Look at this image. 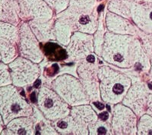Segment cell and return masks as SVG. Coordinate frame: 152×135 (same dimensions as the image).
Returning a JSON list of instances; mask_svg holds the SVG:
<instances>
[{
    "mask_svg": "<svg viewBox=\"0 0 152 135\" xmlns=\"http://www.w3.org/2000/svg\"><path fill=\"white\" fill-rule=\"evenodd\" d=\"M99 66L96 63V61L91 62L85 59L80 61L77 68L80 81L83 85L91 102L100 101L101 99L98 78Z\"/></svg>",
    "mask_w": 152,
    "mask_h": 135,
    "instance_id": "cell-9",
    "label": "cell"
},
{
    "mask_svg": "<svg viewBox=\"0 0 152 135\" xmlns=\"http://www.w3.org/2000/svg\"><path fill=\"white\" fill-rule=\"evenodd\" d=\"M37 106L43 116L50 121L69 115L71 106L51 87L42 86L37 91Z\"/></svg>",
    "mask_w": 152,
    "mask_h": 135,
    "instance_id": "cell-4",
    "label": "cell"
},
{
    "mask_svg": "<svg viewBox=\"0 0 152 135\" xmlns=\"http://www.w3.org/2000/svg\"><path fill=\"white\" fill-rule=\"evenodd\" d=\"M105 26L108 31L116 34L132 35L139 36L142 31L130 19L107 12L106 14Z\"/></svg>",
    "mask_w": 152,
    "mask_h": 135,
    "instance_id": "cell-14",
    "label": "cell"
},
{
    "mask_svg": "<svg viewBox=\"0 0 152 135\" xmlns=\"http://www.w3.org/2000/svg\"><path fill=\"white\" fill-rule=\"evenodd\" d=\"M138 118L135 113L122 102L113 105L111 117V125L113 134H137Z\"/></svg>",
    "mask_w": 152,
    "mask_h": 135,
    "instance_id": "cell-8",
    "label": "cell"
},
{
    "mask_svg": "<svg viewBox=\"0 0 152 135\" xmlns=\"http://www.w3.org/2000/svg\"><path fill=\"white\" fill-rule=\"evenodd\" d=\"M33 108L34 112L31 117L34 123L35 134H59L52 125L51 121L43 116L37 106L33 105Z\"/></svg>",
    "mask_w": 152,
    "mask_h": 135,
    "instance_id": "cell-21",
    "label": "cell"
},
{
    "mask_svg": "<svg viewBox=\"0 0 152 135\" xmlns=\"http://www.w3.org/2000/svg\"><path fill=\"white\" fill-rule=\"evenodd\" d=\"M132 83L123 98L122 103L128 106L135 113L138 118L146 113L148 98L150 90L148 84L140 78H132Z\"/></svg>",
    "mask_w": 152,
    "mask_h": 135,
    "instance_id": "cell-11",
    "label": "cell"
},
{
    "mask_svg": "<svg viewBox=\"0 0 152 135\" xmlns=\"http://www.w3.org/2000/svg\"><path fill=\"white\" fill-rule=\"evenodd\" d=\"M66 52L71 60L78 62L85 59L94 52L93 34L76 31L72 35L70 42L66 46Z\"/></svg>",
    "mask_w": 152,
    "mask_h": 135,
    "instance_id": "cell-12",
    "label": "cell"
},
{
    "mask_svg": "<svg viewBox=\"0 0 152 135\" xmlns=\"http://www.w3.org/2000/svg\"><path fill=\"white\" fill-rule=\"evenodd\" d=\"M131 21L141 31L152 33V4L139 3L130 0Z\"/></svg>",
    "mask_w": 152,
    "mask_h": 135,
    "instance_id": "cell-13",
    "label": "cell"
},
{
    "mask_svg": "<svg viewBox=\"0 0 152 135\" xmlns=\"http://www.w3.org/2000/svg\"><path fill=\"white\" fill-rule=\"evenodd\" d=\"M54 21L55 17L45 23H28L40 43H48L50 40H56L54 29Z\"/></svg>",
    "mask_w": 152,
    "mask_h": 135,
    "instance_id": "cell-19",
    "label": "cell"
},
{
    "mask_svg": "<svg viewBox=\"0 0 152 135\" xmlns=\"http://www.w3.org/2000/svg\"><path fill=\"white\" fill-rule=\"evenodd\" d=\"M146 113L152 116V93H150L148 98L147 103V109H146Z\"/></svg>",
    "mask_w": 152,
    "mask_h": 135,
    "instance_id": "cell-32",
    "label": "cell"
},
{
    "mask_svg": "<svg viewBox=\"0 0 152 135\" xmlns=\"http://www.w3.org/2000/svg\"><path fill=\"white\" fill-rule=\"evenodd\" d=\"M133 2H139V3H151L152 4V0H132Z\"/></svg>",
    "mask_w": 152,
    "mask_h": 135,
    "instance_id": "cell-36",
    "label": "cell"
},
{
    "mask_svg": "<svg viewBox=\"0 0 152 135\" xmlns=\"http://www.w3.org/2000/svg\"><path fill=\"white\" fill-rule=\"evenodd\" d=\"M98 78L101 100L110 105L121 102L132 83L126 73L106 65L99 66Z\"/></svg>",
    "mask_w": 152,
    "mask_h": 135,
    "instance_id": "cell-1",
    "label": "cell"
},
{
    "mask_svg": "<svg viewBox=\"0 0 152 135\" xmlns=\"http://www.w3.org/2000/svg\"><path fill=\"white\" fill-rule=\"evenodd\" d=\"M1 134L32 135L35 134L34 123L31 116H21L9 121Z\"/></svg>",
    "mask_w": 152,
    "mask_h": 135,
    "instance_id": "cell-15",
    "label": "cell"
},
{
    "mask_svg": "<svg viewBox=\"0 0 152 135\" xmlns=\"http://www.w3.org/2000/svg\"><path fill=\"white\" fill-rule=\"evenodd\" d=\"M19 17L26 22L45 23L54 17V12L44 0H18Z\"/></svg>",
    "mask_w": 152,
    "mask_h": 135,
    "instance_id": "cell-10",
    "label": "cell"
},
{
    "mask_svg": "<svg viewBox=\"0 0 152 135\" xmlns=\"http://www.w3.org/2000/svg\"><path fill=\"white\" fill-rule=\"evenodd\" d=\"M104 24L101 21L99 20V24L97 30L94 33V52L96 55L100 56L102 55L103 46L104 43V36L106 33Z\"/></svg>",
    "mask_w": 152,
    "mask_h": 135,
    "instance_id": "cell-26",
    "label": "cell"
},
{
    "mask_svg": "<svg viewBox=\"0 0 152 135\" xmlns=\"http://www.w3.org/2000/svg\"><path fill=\"white\" fill-rule=\"evenodd\" d=\"M54 29L56 41L64 46H68L74 30L67 20L59 15H56Z\"/></svg>",
    "mask_w": 152,
    "mask_h": 135,
    "instance_id": "cell-20",
    "label": "cell"
},
{
    "mask_svg": "<svg viewBox=\"0 0 152 135\" xmlns=\"http://www.w3.org/2000/svg\"><path fill=\"white\" fill-rule=\"evenodd\" d=\"M69 115L78 123L88 128L90 125L95 123L99 118L96 111L89 104L72 106Z\"/></svg>",
    "mask_w": 152,
    "mask_h": 135,
    "instance_id": "cell-18",
    "label": "cell"
},
{
    "mask_svg": "<svg viewBox=\"0 0 152 135\" xmlns=\"http://www.w3.org/2000/svg\"><path fill=\"white\" fill-rule=\"evenodd\" d=\"M18 88L12 83L0 87V114L5 125L15 118L33 115V106Z\"/></svg>",
    "mask_w": 152,
    "mask_h": 135,
    "instance_id": "cell-2",
    "label": "cell"
},
{
    "mask_svg": "<svg viewBox=\"0 0 152 135\" xmlns=\"http://www.w3.org/2000/svg\"><path fill=\"white\" fill-rule=\"evenodd\" d=\"M19 40L18 49L20 56L40 64L45 57V54L40 46V42L37 40L29 24L26 21H22L18 25Z\"/></svg>",
    "mask_w": 152,
    "mask_h": 135,
    "instance_id": "cell-6",
    "label": "cell"
},
{
    "mask_svg": "<svg viewBox=\"0 0 152 135\" xmlns=\"http://www.w3.org/2000/svg\"><path fill=\"white\" fill-rule=\"evenodd\" d=\"M109 113L107 112H104L102 113H100V114L98 115V117L99 118H100V119H103V120H107L108 118H109Z\"/></svg>",
    "mask_w": 152,
    "mask_h": 135,
    "instance_id": "cell-34",
    "label": "cell"
},
{
    "mask_svg": "<svg viewBox=\"0 0 152 135\" xmlns=\"http://www.w3.org/2000/svg\"><path fill=\"white\" fill-rule=\"evenodd\" d=\"M149 57H150V60H151V68H150V71H149L148 75L147 78H148V81H152V54L149 55Z\"/></svg>",
    "mask_w": 152,
    "mask_h": 135,
    "instance_id": "cell-33",
    "label": "cell"
},
{
    "mask_svg": "<svg viewBox=\"0 0 152 135\" xmlns=\"http://www.w3.org/2000/svg\"><path fill=\"white\" fill-rule=\"evenodd\" d=\"M18 44L9 41H0V61L9 64L18 57Z\"/></svg>",
    "mask_w": 152,
    "mask_h": 135,
    "instance_id": "cell-22",
    "label": "cell"
},
{
    "mask_svg": "<svg viewBox=\"0 0 152 135\" xmlns=\"http://www.w3.org/2000/svg\"><path fill=\"white\" fill-rule=\"evenodd\" d=\"M19 40L18 27L0 21V41H9L18 44Z\"/></svg>",
    "mask_w": 152,
    "mask_h": 135,
    "instance_id": "cell-23",
    "label": "cell"
},
{
    "mask_svg": "<svg viewBox=\"0 0 152 135\" xmlns=\"http://www.w3.org/2000/svg\"><path fill=\"white\" fill-rule=\"evenodd\" d=\"M138 37L142 40L144 48L149 56V55L152 54V33L146 34V33L142 32Z\"/></svg>",
    "mask_w": 152,
    "mask_h": 135,
    "instance_id": "cell-31",
    "label": "cell"
},
{
    "mask_svg": "<svg viewBox=\"0 0 152 135\" xmlns=\"http://www.w3.org/2000/svg\"><path fill=\"white\" fill-rule=\"evenodd\" d=\"M56 15L66 10L69 5V0H44Z\"/></svg>",
    "mask_w": 152,
    "mask_h": 135,
    "instance_id": "cell-30",
    "label": "cell"
},
{
    "mask_svg": "<svg viewBox=\"0 0 152 135\" xmlns=\"http://www.w3.org/2000/svg\"><path fill=\"white\" fill-rule=\"evenodd\" d=\"M107 9L113 13L131 20L130 0H110Z\"/></svg>",
    "mask_w": 152,
    "mask_h": 135,
    "instance_id": "cell-24",
    "label": "cell"
},
{
    "mask_svg": "<svg viewBox=\"0 0 152 135\" xmlns=\"http://www.w3.org/2000/svg\"><path fill=\"white\" fill-rule=\"evenodd\" d=\"M51 123L59 134H89L88 127L78 123L70 115L63 118L51 121Z\"/></svg>",
    "mask_w": 152,
    "mask_h": 135,
    "instance_id": "cell-16",
    "label": "cell"
},
{
    "mask_svg": "<svg viewBox=\"0 0 152 135\" xmlns=\"http://www.w3.org/2000/svg\"><path fill=\"white\" fill-rule=\"evenodd\" d=\"M5 124H4V121H3V119H2V115H1V114H0V134H1V133H2V131H3L4 129V127H5Z\"/></svg>",
    "mask_w": 152,
    "mask_h": 135,
    "instance_id": "cell-35",
    "label": "cell"
},
{
    "mask_svg": "<svg viewBox=\"0 0 152 135\" xmlns=\"http://www.w3.org/2000/svg\"><path fill=\"white\" fill-rule=\"evenodd\" d=\"M0 21L18 27L21 18L18 0H0Z\"/></svg>",
    "mask_w": 152,
    "mask_h": 135,
    "instance_id": "cell-17",
    "label": "cell"
},
{
    "mask_svg": "<svg viewBox=\"0 0 152 135\" xmlns=\"http://www.w3.org/2000/svg\"><path fill=\"white\" fill-rule=\"evenodd\" d=\"M12 83V79L9 65L0 61V87Z\"/></svg>",
    "mask_w": 152,
    "mask_h": 135,
    "instance_id": "cell-29",
    "label": "cell"
},
{
    "mask_svg": "<svg viewBox=\"0 0 152 135\" xmlns=\"http://www.w3.org/2000/svg\"><path fill=\"white\" fill-rule=\"evenodd\" d=\"M50 87L55 90L69 106L90 104L91 99L79 78L69 74L56 77L50 83Z\"/></svg>",
    "mask_w": 152,
    "mask_h": 135,
    "instance_id": "cell-3",
    "label": "cell"
},
{
    "mask_svg": "<svg viewBox=\"0 0 152 135\" xmlns=\"http://www.w3.org/2000/svg\"><path fill=\"white\" fill-rule=\"evenodd\" d=\"M98 0H69V6L78 10L94 12Z\"/></svg>",
    "mask_w": 152,
    "mask_h": 135,
    "instance_id": "cell-28",
    "label": "cell"
},
{
    "mask_svg": "<svg viewBox=\"0 0 152 135\" xmlns=\"http://www.w3.org/2000/svg\"><path fill=\"white\" fill-rule=\"evenodd\" d=\"M12 84L18 87H24L33 84L40 76V68L37 63L18 56L9 64Z\"/></svg>",
    "mask_w": 152,
    "mask_h": 135,
    "instance_id": "cell-5",
    "label": "cell"
},
{
    "mask_svg": "<svg viewBox=\"0 0 152 135\" xmlns=\"http://www.w3.org/2000/svg\"><path fill=\"white\" fill-rule=\"evenodd\" d=\"M89 134L98 135V134H113V131L111 125V120H103L98 118L95 123L88 126Z\"/></svg>",
    "mask_w": 152,
    "mask_h": 135,
    "instance_id": "cell-25",
    "label": "cell"
},
{
    "mask_svg": "<svg viewBox=\"0 0 152 135\" xmlns=\"http://www.w3.org/2000/svg\"><path fill=\"white\" fill-rule=\"evenodd\" d=\"M137 134L152 135V116L145 113L138 118Z\"/></svg>",
    "mask_w": 152,
    "mask_h": 135,
    "instance_id": "cell-27",
    "label": "cell"
},
{
    "mask_svg": "<svg viewBox=\"0 0 152 135\" xmlns=\"http://www.w3.org/2000/svg\"><path fill=\"white\" fill-rule=\"evenodd\" d=\"M57 15L67 20L74 32L78 31L94 34L98 28L99 17L96 10L88 12L73 9L69 6L66 10Z\"/></svg>",
    "mask_w": 152,
    "mask_h": 135,
    "instance_id": "cell-7",
    "label": "cell"
}]
</instances>
